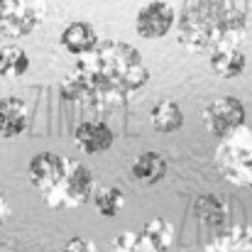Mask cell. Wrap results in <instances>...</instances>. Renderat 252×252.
I'll return each mask as SVG.
<instances>
[{
	"label": "cell",
	"instance_id": "obj_1",
	"mask_svg": "<svg viewBox=\"0 0 252 252\" xmlns=\"http://www.w3.org/2000/svg\"><path fill=\"white\" fill-rule=\"evenodd\" d=\"M150 81L142 54L120 39H100L93 52L76 59L62 84V98L84 103L93 110L125 105Z\"/></svg>",
	"mask_w": 252,
	"mask_h": 252
},
{
	"label": "cell",
	"instance_id": "obj_2",
	"mask_svg": "<svg viewBox=\"0 0 252 252\" xmlns=\"http://www.w3.org/2000/svg\"><path fill=\"white\" fill-rule=\"evenodd\" d=\"M176 27L181 47L193 54H213L223 44H240L245 15L225 0H186Z\"/></svg>",
	"mask_w": 252,
	"mask_h": 252
},
{
	"label": "cell",
	"instance_id": "obj_3",
	"mask_svg": "<svg viewBox=\"0 0 252 252\" xmlns=\"http://www.w3.org/2000/svg\"><path fill=\"white\" fill-rule=\"evenodd\" d=\"M216 167L230 184L252 189V125L218 142Z\"/></svg>",
	"mask_w": 252,
	"mask_h": 252
},
{
	"label": "cell",
	"instance_id": "obj_4",
	"mask_svg": "<svg viewBox=\"0 0 252 252\" xmlns=\"http://www.w3.org/2000/svg\"><path fill=\"white\" fill-rule=\"evenodd\" d=\"M95 193V179L93 171L86 167L84 162L71 159L69 169L64 174V179L59 181V186L44 196L42 201L52 208V211H62V208H79L86 201H93Z\"/></svg>",
	"mask_w": 252,
	"mask_h": 252
},
{
	"label": "cell",
	"instance_id": "obj_5",
	"mask_svg": "<svg viewBox=\"0 0 252 252\" xmlns=\"http://www.w3.org/2000/svg\"><path fill=\"white\" fill-rule=\"evenodd\" d=\"M44 12L47 0H0V37H27L42 22Z\"/></svg>",
	"mask_w": 252,
	"mask_h": 252
},
{
	"label": "cell",
	"instance_id": "obj_6",
	"mask_svg": "<svg viewBox=\"0 0 252 252\" xmlns=\"http://www.w3.org/2000/svg\"><path fill=\"white\" fill-rule=\"evenodd\" d=\"M245 118H248L245 105L235 95H220L203 108L206 130L218 140H225L235 135L240 127H245Z\"/></svg>",
	"mask_w": 252,
	"mask_h": 252
},
{
	"label": "cell",
	"instance_id": "obj_7",
	"mask_svg": "<svg viewBox=\"0 0 252 252\" xmlns=\"http://www.w3.org/2000/svg\"><path fill=\"white\" fill-rule=\"evenodd\" d=\"M69 162H71V159L59 157V155H54V152H39V155H34V157L30 159L27 176H30L32 186L39 191L42 198L49 196V193L59 186V181L64 179V174H66V169H69Z\"/></svg>",
	"mask_w": 252,
	"mask_h": 252
},
{
	"label": "cell",
	"instance_id": "obj_8",
	"mask_svg": "<svg viewBox=\"0 0 252 252\" xmlns=\"http://www.w3.org/2000/svg\"><path fill=\"white\" fill-rule=\"evenodd\" d=\"M176 25V10L164 0H152L137 10L135 30L142 39H159Z\"/></svg>",
	"mask_w": 252,
	"mask_h": 252
},
{
	"label": "cell",
	"instance_id": "obj_9",
	"mask_svg": "<svg viewBox=\"0 0 252 252\" xmlns=\"http://www.w3.org/2000/svg\"><path fill=\"white\" fill-rule=\"evenodd\" d=\"M113 140H115V132L103 120H84L74 130V145L84 155H100L110 150Z\"/></svg>",
	"mask_w": 252,
	"mask_h": 252
},
{
	"label": "cell",
	"instance_id": "obj_10",
	"mask_svg": "<svg viewBox=\"0 0 252 252\" xmlns=\"http://www.w3.org/2000/svg\"><path fill=\"white\" fill-rule=\"evenodd\" d=\"M27 130V105L17 95L0 98V137L15 140Z\"/></svg>",
	"mask_w": 252,
	"mask_h": 252
},
{
	"label": "cell",
	"instance_id": "obj_11",
	"mask_svg": "<svg viewBox=\"0 0 252 252\" xmlns=\"http://www.w3.org/2000/svg\"><path fill=\"white\" fill-rule=\"evenodd\" d=\"M59 42H62V47H64L69 54L84 57V54L93 52V49L98 47L100 39H98V32H95L93 25H88V22H71V25L62 32Z\"/></svg>",
	"mask_w": 252,
	"mask_h": 252
},
{
	"label": "cell",
	"instance_id": "obj_12",
	"mask_svg": "<svg viewBox=\"0 0 252 252\" xmlns=\"http://www.w3.org/2000/svg\"><path fill=\"white\" fill-rule=\"evenodd\" d=\"M248 66V59L240 49V44H223L211 54V69L220 79H238Z\"/></svg>",
	"mask_w": 252,
	"mask_h": 252
},
{
	"label": "cell",
	"instance_id": "obj_13",
	"mask_svg": "<svg viewBox=\"0 0 252 252\" xmlns=\"http://www.w3.org/2000/svg\"><path fill=\"white\" fill-rule=\"evenodd\" d=\"M130 174H132V179L135 181H140V184H157L159 179H164V174H167V159L159 155V152H142L135 162H132V167H130Z\"/></svg>",
	"mask_w": 252,
	"mask_h": 252
},
{
	"label": "cell",
	"instance_id": "obj_14",
	"mask_svg": "<svg viewBox=\"0 0 252 252\" xmlns=\"http://www.w3.org/2000/svg\"><path fill=\"white\" fill-rule=\"evenodd\" d=\"M193 213H196V218H198L203 225L218 228V225H223L225 218H228V203H225L223 198L213 196V193H203V196H198V198L193 201Z\"/></svg>",
	"mask_w": 252,
	"mask_h": 252
},
{
	"label": "cell",
	"instance_id": "obj_15",
	"mask_svg": "<svg viewBox=\"0 0 252 252\" xmlns=\"http://www.w3.org/2000/svg\"><path fill=\"white\" fill-rule=\"evenodd\" d=\"M150 123H152V127L157 132L169 135V132H176L184 125V113H181L179 103H174V100H159L150 110Z\"/></svg>",
	"mask_w": 252,
	"mask_h": 252
},
{
	"label": "cell",
	"instance_id": "obj_16",
	"mask_svg": "<svg viewBox=\"0 0 252 252\" xmlns=\"http://www.w3.org/2000/svg\"><path fill=\"white\" fill-rule=\"evenodd\" d=\"M203 252H252V225H238L218 235Z\"/></svg>",
	"mask_w": 252,
	"mask_h": 252
},
{
	"label": "cell",
	"instance_id": "obj_17",
	"mask_svg": "<svg viewBox=\"0 0 252 252\" xmlns=\"http://www.w3.org/2000/svg\"><path fill=\"white\" fill-rule=\"evenodd\" d=\"M27 69H30V57L25 54L22 47L7 44L0 49V79L17 81L27 74Z\"/></svg>",
	"mask_w": 252,
	"mask_h": 252
},
{
	"label": "cell",
	"instance_id": "obj_18",
	"mask_svg": "<svg viewBox=\"0 0 252 252\" xmlns=\"http://www.w3.org/2000/svg\"><path fill=\"white\" fill-rule=\"evenodd\" d=\"M93 206H95L98 216L115 218L123 211V206H125V193L118 186H100L93 193Z\"/></svg>",
	"mask_w": 252,
	"mask_h": 252
},
{
	"label": "cell",
	"instance_id": "obj_19",
	"mask_svg": "<svg viewBox=\"0 0 252 252\" xmlns=\"http://www.w3.org/2000/svg\"><path fill=\"white\" fill-rule=\"evenodd\" d=\"M140 230L145 233V238L159 252H167L169 248H171V243H174V235H176L174 225L169 223L167 218H152V220H147Z\"/></svg>",
	"mask_w": 252,
	"mask_h": 252
},
{
	"label": "cell",
	"instance_id": "obj_20",
	"mask_svg": "<svg viewBox=\"0 0 252 252\" xmlns=\"http://www.w3.org/2000/svg\"><path fill=\"white\" fill-rule=\"evenodd\" d=\"M105 252H159V250L145 238L142 230H125L110 243V248Z\"/></svg>",
	"mask_w": 252,
	"mask_h": 252
},
{
	"label": "cell",
	"instance_id": "obj_21",
	"mask_svg": "<svg viewBox=\"0 0 252 252\" xmlns=\"http://www.w3.org/2000/svg\"><path fill=\"white\" fill-rule=\"evenodd\" d=\"M62 252H98V248H95V243L88 240V238H71V240L64 245Z\"/></svg>",
	"mask_w": 252,
	"mask_h": 252
},
{
	"label": "cell",
	"instance_id": "obj_22",
	"mask_svg": "<svg viewBox=\"0 0 252 252\" xmlns=\"http://www.w3.org/2000/svg\"><path fill=\"white\" fill-rule=\"evenodd\" d=\"M10 213H12V211H10V203H7V201L0 196V225H2L7 218H10Z\"/></svg>",
	"mask_w": 252,
	"mask_h": 252
},
{
	"label": "cell",
	"instance_id": "obj_23",
	"mask_svg": "<svg viewBox=\"0 0 252 252\" xmlns=\"http://www.w3.org/2000/svg\"><path fill=\"white\" fill-rule=\"evenodd\" d=\"M103 2H113V0H103Z\"/></svg>",
	"mask_w": 252,
	"mask_h": 252
}]
</instances>
